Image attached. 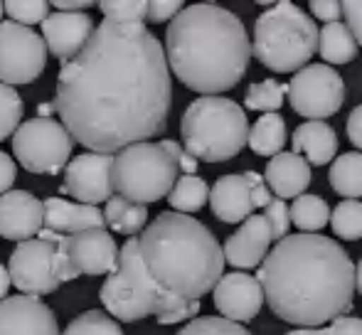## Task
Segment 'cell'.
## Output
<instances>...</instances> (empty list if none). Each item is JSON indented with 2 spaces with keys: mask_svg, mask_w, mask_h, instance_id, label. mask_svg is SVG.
Segmentation results:
<instances>
[{
  "mask_svg": "<svg viewBox=\"0 0 362 335\" xmlns=\"http://www.w3.org/2000/svg\"><path fill=\"white\" fill-rule=\"evenodd\" d=\"M170 104L168 54L144 23L101 20L86 47L62 64L54 91L72 139L109 155L165 131Z\"/></svg>",
  "mask_w": 362,
  "mask_h": 335,
  "instance_id": "1",
  "label": "cell"
},
{
  "mask_svg": "<svg viewBox=\"0 0 362 335\" xmlns=\"http://www.w3.org/2000/svg\"><path fill=\"white\" fill-rule=\"evenodd\" d=\"M272 313L291 326L315 328L353 311L358 266L335 240L288 235L257 271Z\"/></svg>",
  "mask_w": 362,
  "mask_h": 335,
  "instance_id": "2",
  "label": "cell"
},
{
  "mask_svg": "<svg viewBox=\"0 0 362 335\" xmlns=\"http://www.w3.org/2000/svg\"><path fill=\"white\" fill-rule=\"evenodd\" d=\"M170 72L187 89L219 96L234 89L252 62V42L244 23L217 3L187 5L165 33Z\"/></svg>",
  "mask_w": 362,
  "mask_h": 335,
  "instance_id": "3",
  "label": "cell"
},
{
  "mask_svg": "<svg viewBox=\"0 0 362 335\" xmlns=\"http://www.w3.org/2000/svg\"><path fill=\"white\" fill-rule=\"evenodd\" d=\"M144 261L160 288L185 301H200L222 281L224 247L200 220L160 212L141 235Z\"/></svg>",
  "mask_w": 362,
  "mask_h": 335,
  "instance_id": "4",
  "label": "cell"
},
{
  "mask_svg": "<svg viewBox=\"0 0 362 335\" xmlns=\"http://www.w3.org/2000/svg\"><path fill=\"white\" fill-rule=\"evenodd\" d=\"M320 30L315 20L298 5L276 3L254 23L252 52L267 69L276 74L300 72L318 52Z\"/></svg>",
  "mask_w": 362,
  "mask_h": 335,
  "instance_id": "5",
  "label": "cell"
},
{
  "mask_svg": "<svg viewBox=\"0 0 362 335\" xmlns=\"http://www.w3.org/2000/svg\"><path fill=\"white\" fill-rule=\"evenodd\" d=\"M249 119L227 96H200L180 119L182 148L202 163H224L249 146Z\"/></svg>",
  "mask_w": 362,
  "mask_h": 335,
  "instance_id": "6",
  "label": "cell"
},
{
  "mask_svg": "<svg viewBox=\"0 0 362 335\" xmlns=\"http://www.w3.org/2000/svg\"><path fill=\"white\" fill-rule=\"evenodd\" d=\"M175 160L160 143H134L114 155V190L139 205H151L173 192L177 182Z\"/></svg>",
  "mask_w": 362,
  "mask_h": 335,
  "instance_id": "7",
  "label": "cell"
},
{
  "mask_svg": "<svg viewBox=\"0 0 362 335\" xmlns=\"http://www.w3.org/2000/svg\"><path fill=\"white\" fill-rule=\"evenodd\" d=\"M74 139L64 124L54 119L23 121L13 136V151L18 163L33 175H57L69 165Z\"/></svg>",
  "mask_w": 362,
  "mask_h": 335,
  "instance_id": "8",
  "label": "cell"
},
{
  "mask_svg": "<svg viewBox=\"0 0 362 335\" xmlns=\"http://www.w3.org/2000/svg\"><path fill=\"white\" fill-rule=\"evenodd\" d=\"M293 114L308 121H325L345 104V82L330 64H308L286 84Z\"/></svg>",
  "mask_w": 362,
  "mask_h": 335,
  "instance_id": "9",
  "label": "cell"
},
{
  "mask_svg": "<svg viewBox=\"0 0 362 335\" xmlns=\"http://www.w3.org/2000/svg\"><path fill=\"white\" fill-rule=\"evenodd\" d=\"M47 42L33 28L13 20L0 23V82L33 84L47 67Z\"/></svg>",
  "mask_w": 362,
  "mask_h": 335,
  "instance_id": "10",
  "label": "cell"
},
{
  "mask_svg": "<svg viewBox=\"0 0 362 335\" xmlns=\"http://www.w3.org/2000/svg\"><path fill=\"white\" fill-rule=\"evenodd\" d=\"M57 232L42 230L35 240L20 242L10 254L8 271L15 288L25 296H47L62 283L54 276V252H57Z\"/></svg>",
  "mask_w": 362,
  "mask_h": 335,
  "instance_id": "11",
  "label": "cell"
},
{
  "mask_svg": "<svg viewBox=\"0 0 362 335\" xmlns=\"http://www.w3.org/2000/svg\"><path fill=\"white\" fill-rule=\"evenodd\" d=\"M62 195H72L81 205H99L114 197V155L81 153L64 168Z\"/></svg>",
  "mask_w": 362,
  "mask_h": 335,
  "instance_id": "12",
  "label": "cell"
},
{
  "mask_svg": "<svg viewBox=\"0 0 362 335\" xmlns=\"http://www.w3.org/2000/svg\"><path fill=\"white\" fill-rule=\"evenodd\" d=\"M212 298H215V308L222 313V318L232 323L254 321L267 301L259 278L244 271L224 274L222 281L212 291Z\"/></svg>",
  "mask_w": 362,
  "mask_h": 335,
  "instance_id": "13",
  "label": "cell"
},
{
  "mask_svg": "<svg viewBox=\"0 0 362 335\" xmlns=\"http://www.w3.org/2000/svg\"><path fill=\"white\" fill-rule=\"evenodd\" d=\"M0 335H62L57 316L35 296H8L0 301Z\"/></svg>",
  "mask_w": 362,
  "mask_h": 335,
  "instance_id": "14",
  "label": "cell"
},
{
  "mask_svg": "<svg viewBox=\"0 0 362 335\" xmlns=\"http://www.w3.org/2000/svg\"><path fill=\"white\" fill-rule=\"evenodd\" d=\"M67 252L79 274L86 276H109L119 269L121 247L106 230H86L67 237Z\"/></svg>",
  "mask_w": 362,
  "mask_h": 335,
  "instance_id": "15",
  "label": "cell"
},
{
  "mask_svg": "<svg viewBox=\"0 0 362 335\" xmlns=\"http://www.w3.org/2000/svg\"><path fill=\"white\" fill-rule=\"evenodd\" d=\"M45 202L25 190H10L0 197V237L10 242H28L42 232Z\"/></svg>",
  "mask_w": 362,
  "mask_h": 335,
  "instance_id": "16",
  "label": "cell"
},
{
  "mask_svg": "<svg viewBox=\"0 0 362 335\" xmlns=\"http://www.w3.org/2000/svg\"><path fill=\"white\" fill-rule=\"evenodd\" d=\"M94 30V20L86 13H49V18L42 23V37L49 54L67 64L86 47Z\"/></svg>",
  "mask_w": 362,
  "mask_h": 335,
  "instance_id": "17",
  "label": "cell"
},
{
  "mask_svg": "<svg viewBox=\"0 0 362 335\" xmlns=\"http://www.w3.org/2000/svg\"><path fill=\"white\" fill-rule=\"evenodd\" d=\"M272 227L264 215H252L227 242H224V259L234 269L262 266L272 247Z\"/></svg>",
  "mask_w": 362,
  "mask_h": 335,
  "instance_id": "18",
  "label": "cell"
},
{
  "mask_svg": "<svg viewBox=\"0 0 362 335\" xmlns=\"http://www.w3.org/2000/svg\"><path fill=\"white\" fill-rule=\"evenodd\" d=\"M210 207L212 215L219 222L227 225H239L247 222L254 215V202H252V185L242 175H222L210 190Z\"/></svg>",
  "mask_w": 362,
  "mask_h": 335,
  "instance_id": "19",
  "label": "cell"
},
{
  "mask_svg": "<svg viewBox=\"0 0 362 335\" xmlns=\"http://www.w3.org/2000/svg\"><path fill=\"white\" fill-rule=\"evenodd\" d=\"M106 217L99 207L81 205V202H67L64 197H47L45 200V230L57 235H76L86 230H104Z\"/></svg>",
  "mask_w": 362,
  "mask_h": 335,
  "instance_id": "20",
  "label": "cell"
},
{
  "mask_svg": "<svg viewBox=\"0 0 362 335\" xmlns=\"http://www.w3.org/2000/svg\"><path fill=\"white\" fill-rule=\"evenodd\" d=\"M310 177H313L310 163L293 151H284V153L274 155L264 170V180L279 200H288V197L296 200V197L305 195L303 190H308Z\"/></svg>",
  "mask_w": 362,
  "mask_h": 335,
  "instance_id": "21",
  "label": "cell"
},
{
  "mask_svg": "<svg viewBox=\"0 0 362 335\" xmlns=\"http://www.w3.org/2000/svg\"><path fill=\"white\" fill-rule=\"evenodd\" d=\"M293 153L305 155L310 165L333 163L338 153V134L325 121H305L293 131Z\"/></svg>",
  "mask_w": 362,
  "mask_h": 335,
  "instance_id": "22",
  "label": "cell"
},
{
  "mask_svg": "<svg viewBox=\"0 0 362 335\" xmlns=\"http://www.w3.org/2000/svg\"><path fill=\"white\" fill-rule=\"evenodd\" d=\"M101 303H104V308L109 311L111 318H116V321L121 323H134V321H144V318L153 316L151 308L146 306L144 301H141L139 296H136L134 291H131L129 286H126V281L121 278L119 269H116L114 274H109L104 281V286H101Z\"/></svg>",
  "mask_w": 362,
  "mask_h": 335,
  "instance_id": "23",
  "label": "cell"
},
{
  "mask_svg": "<svg viewBox=\"0 0 362 335\" xmlns=\"http://www.w3.org/2000/svg\"><path fill=\"white\" fill-rule=\"evenodd\" d=\"M286 143V121L281 114H262L249 131V148L264 158L284 153Z\"/></svg>",
  "mask_w": 362,
  "mask_h": 335,
  "instance_id": "24",
  "label": "cell"
},
{
  "mask_svg": "<svg viewBox=\"0 0 362 335\" xmlns=\"http://www.w3.org/2000/svg\"><path fill=\"white\" fill-rule=\"evenodd\" d=\"M318 52L328 64H348L358 57V40L345 23L323 25Z\"/></svg>",
  "mask_w": 362,
  "mask_h": 335,
  "instance_id": "25",
  "label": "cell"
},
{
  "mask_svg": "<svg viewBox=\"0 0 362 335\" xmlns=\"http://www.w3.org/2000/svg\"><path fill=\"white\" fill-rule=\"evenodd\" d=\"M328 182L333 192L345 200H360L362 197V153L350 151L333 160L328 170Z\"/></svg>",
  "mask_w": 362,
  "mask_h": 335,
  "instance_id": "26",
  "label": "cell"
},
{
  "mask_svg": "<svg viewBox=\"0 0 362 335\" xmlns=\"http://www.w3.org/2000/svg\"><path fill=\"white\" fill-rule=\"evenodd\" d=\"M106 225L114 232L126 237H136L141 232L144 235L146 222H148V210L146 205H139V202H131L121 195H114L109 202H106Z\"/></svg>",
  "mask_w": 362,
  "mask_h": 335,
  "instance_id": "27",
  "label": "cell"
},
{
  "mask_svg": "<svg viewBox=\"0 0 362 335\" xmlns=\"http://www.w3.org/2000/svg\"><path fill=\"white\" fill-rule=\"evenodd\" d=\"M330 215L333 210L328 207V202L318 195H308V192L296 197L291 205V225L303 235H318L330 222Z\"/></svg>",
  "mask_w": 362,
  "mask_h": 335,
  "instance_id": "28",
  "label": "cell"
},
{
  "mask_svg": "<svg viewBox=\"0 0 362 335\" xmlns=\"http://www.w3.org/2000/svg\"><path fill=\"white\" fill-rule=\"evenodd\" d=\"M210 190L212 187L200 175H182L177 177L175 187L168 195V205L173 207V212L190 215V212L202 210L210 202Z\"/></svg>",
  "mask_w": 362,
  "mask_h": 335,
  "instance_id": "29",
  "label": "cell"
},
{
  "mask_svg": "<svg viewBox=\"0 0 362 335\" xmlns=\"http://www.w3.org/2000/svg\"><path fill=\"white\" fill-rule=\"evenodd\" d=\"M284 96H286V86L279 84L276 79H264L257 82L247 89L244 96V106L249 111H267V114H279L284 104Z\"/></svg>",
  "mask_w": 362,
  "mask_h": 335,
  "instance_id": "30",
  "label": "cell"
},
{
  "mask_svg": "<svg viewBox=\"0 0 362 335\" xmlns=\"http://www.w3.org/2000/svg\"><path fill=\"white\" fill-rule=\"evenodd\" d=\"M330 227L345 242L362 240V202L360 200H343L338 207H333Z\"/></svg>",
  "mask_w": 362,
  "mask_h": 335,
  "instance_id": "31",
  "label": "cell"
},
{
  "mask_svg": "<svg viewBox=\"0 0 362 335\" xmlns=\"http://www.w3.org/2000/svg\"><path fill=\"white\" fill-rule=\"evenodd\" d=\"M62 335H124L119 321L104 311H86L76 316Z\"/></svg>",
  "mask_w": 362,
  "mask_h": 335,
  "instance_id": "32",
  "label": "cell"
},
{
  "mask_svg": "<svg viewBox=\"0 0 362 335\" xmlns=\"http://www.w3.org/2000/svg\"><path fill=\"white\" fill-rule=\"evenodd\" d=\"M23 99L15 91V86H8L0 82V143L10 136H15V131L20 129L23 121Z\"/></svg>",
  "mask_w": 362,
  "mask_h": 335,
  "instance_id": "33",
  "label": "cell"
},
{
  "mask_svg": "<svg viewBox=\"0 0 362 335\" xmlns=\"http://www.w3.org/2000/svg\"><path fill=\"white\" fill-rule=\"evenodd\" d=\"M175 335H252L242 323H232L222 316H202L190 321Z\"/></svg>",
  "mask_w": 362,
  "mask_h": 335,
  "instance_id": "34",
  "label": "cell"
},
{
  "mask_svg": "<svg viewBox=\"0 0 362 335\" xmlns=\"http://www.w3.org/2000/svg\"><path fill=\"white\" fill-rule=\"evenodd\" d=\"M104 20L111 23H144L148 20V3L146 0H104L99 3Z\"/></svg>",
  "mask_w": 362,
  "mask_h": 335,
  "instance_id": "35",
  "label": "cell"
},
{
  "mask_svg": "<svg viewBox=\"0 0 362 335\" xmlns=\"http://www.w3.org/2000/svg\"><path fill=\"white\" fill-rule=\"evenodd\" d=\"M5 15H10V20L18 25H42L49 18V3L42 0H8L5 3Z\"/></svg>",
  "mask_w": 362,
  "mask_h": 335,
  "instance_id": "36",
  "label": "cell"
},
{
  "mask_svg": "<svg viewBox=\"0 0 362 335\" xmlns=\"http://www.w3.org/2000/svg\"><path fill=\"white\" fill-rule=\"evenodd\" d=\"M264 217H267L269 227H272V237L274 242H281L288 237V230H291V207L284 205V200H279V197H274L272 205L267 207V210L262 212Z\"/></svg>",
  "mask_w": 362,
  "mask_h": 335,
  "instance_id": "37",
  "label": "cell"
},
{
  "mask_svg": "<svg viewBox=\"0 0 362 335\" xmlns=\"http://www.w3.org/2000/svg\"><path fill=\"white\" fill-rule=\"evenodd\" d=\"M54 276H57L59 283H67V281H74L76 276H81L76 271V266L72 264V257L67 252V237L59 235L57 237V252H54Z\"/></svg>",
  "mask_w": 362,
  "mask_h": 335,
  "instance_id": "38",
  "label": "cell"
},
{
  "mask_svg": "<svg viewBox=\"0 0 362 335\" xmlns=\"http://www.w3.org/2000/svg\"><path fill=\"white\" fill-rule=\"evenodd\" d=\"M182 10H185V5H182L180 0H151V3H148V23L160 25V23H168V20L173 23Z\"/></svg>",
  "mask_w": 362,
  "mask_h": 335,
  "instance_id": "39",
  "label": "cell"
},
{
  "mask_svg": "<svg viewBox=\"0 0 362 335\" xmlns=\"http://www.w3.org/2000/svg\"><path fill=\"white\" fill-rule=\"evenodd\" d=\"M160 148L165 151L168 155H170L173 160L177 163V168H180L185 175H195V170H197V163L200 160L195 158V155H190L185 148H182L177 141H170V139H165V141H160Z\"/></svg>",
  "mask_w": 362,
  "mask_h": 335,
  "instance_id": "40",
  "label": "cell"
},
{
  "mask_svg": "<svg viewBox=\"0 0 362 335\" xmlns=\"http://www.w3.org/2000/svg\"><path fill=\"white\" fill-rule=\"evenodd\" d=\"M308 8H310V13L323 20L325 25L340 23V15H343V3H338V0H310Z\"/></svg>",
  "mask_w": 362,
  "mask_h": 335,
  "instance_id": "41",
  "label": "cell"
},
{
  "mask_svg": "<svg viewBox=\"0 0 362 335\" xmlns=\"http://www.w3.org/2000/svg\"><path fill=\"white\" fill-rule=\"evenodd\" d=\"M343 15H345V25L353 30L355 40H358V45L362 47V0H345Z\"/></svg>",
  "mask_w": 362,
  "mask_h": 335,
  "instance_id": "42",
  "label": "cell"
},
{
  "mask_svg": "<svg viewBox=\"0 0 362 335\" xmlns=\"http://www.w3.org/2000/svg\"><path fill=\"white\" fill-rule=\"evenodd\" d=\"M15 177H18V168H15L13 155H8L5 151H0V197H3L5 192L13 190Z\"/></svg>",
  "mask_w": 362,
  "mask_h": 335,
  "instance_id": "43",
  "label": "cell"
},
{
  "mask_svg": "<svg viewBox=\"0 0 362 335\" xmlns=\"http://www.w3.org/2000/svg\"><path fill=\"white\" fill-rule=\"evenodd\" d=\"M325 333L328 335H362V318L343 316L330 323V328H325Z\"/></svg>",
  "mask_w": 362,
  "mask_h": 335,
  "instance_id": "44",
  "label": "cell"
},
{
  "mask_svg": "<svg viewBox=\"0 0 362 335\" xmlns=\"http://www.w3.org/2000/svg\"><path fill=\"white\" fill-rule=\"evenodd\" d=\"M348 139L355 148L362 151V104L355 106L348 116Z\"/></svg>",
  "mask_w": 362,
  "mask_h": 335,
  "instance_id": "45",
  "label": "cell"
},
{
  "mask_svg": "<svg viewBox=\"0 0 362 335\" xmlns=\"http://www.w3.org/2000/svg\"><path fill=\"white\" fill-rule=\"evenodd\" d=\"M54 8H57L59 13H79V10L91 8V3H81V0H74V3H62V0H57V3H54Z\"/></svg>",
  "mask_w": 362,
  "mask_h": 335,
  "instance_id": "46",
  "label": "cell"
},
{
  "mask_svg": "<svg viewBox=\"0 0 362 335\" xmlns=\"http://www.w3.org/2000/svg\"><path fill=\"white\" fill-rule=\"evenodd\" d=\"M10 283H13V278H10V271L3 266V264H0V301H5V298H8Z\"/></svg>",
  "mask_w": 362,
  "mask_h": 335,
  "instance_id": "47",
  "label": "cell"
},
{
  "mask_svg": "<svg viewBox=\"0 0 362 335\" xmlns=\"http://www.w3.org/2000/svg\"><path fill=\"white\" fill-rule=\"evenodd\" d=\"M286 335H328L323 328H296V331H288Z\"/></svg>",
  "mask_w": 362,
  "mask_h": 335,
  "instance_id": "48",
  "label": "cell"
},
{
  "mask_svg": "<svg viewBox=\"0 0 362 335\" xmlns=\"http://www.w3.org/2000/svg\"><path fill=\"white\" fill-rule=\"evenodd\" d=\"M358 291H360V296H362V259H360V264H358Z\"/></svg>",
  "mask_w": 362,
  "mask_h": 335,
  "instance_id": "49",
  "label": "cell"
},
{
  "mask_svg": "<svg viewBox=\"0 0 362 335\" xmlns=\"http://www.w3.org/2000/svg\"><path fill=\"white\" fill-rule=\"evenodd\" d=\"M5 15V3H0V18Z\"/></svg>",
  "mask_w": 362,
  "mask_h": 335,
  "instance_id": "50",
  "label": "cell"
}]
</instances>
